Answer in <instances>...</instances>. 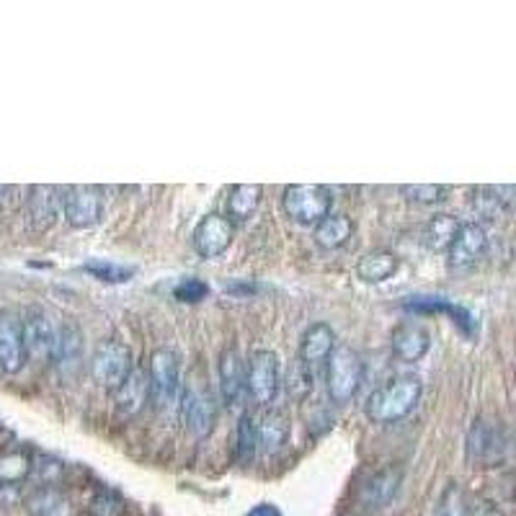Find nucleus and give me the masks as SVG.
<instances>
[{
	"label": "nucleus",
	"instance_id": "nucleus-7",
	"mask_svg": "<svg viewBox=\"0 0 516 516\" xmlns=\"http://www.w3.org/2000/svg\"><path fill=\"white\" fill-rule=\"evenodd\" d=\"M282 387V367L274 351H256L246 367V393L258 406H269Z\"/></svg>",
	"mask_w": 516,
	"mask_h": 516
},
{
	"label": "nucleus",
	"instance_id": "nucleus-14",
	"mask_svg": "<svg viewBox=\"0 0 516 516\" xmlns=\"http://www.w3.org/2000/svg\"><path fill=\"white\" fill-rule=\"evenodd\" d=\"M26 362L24 336H21V318L13 310H0V369L6 375L21 372Z\"/></svg>",
	"mask_w": 516,
	"mask_h": 516
},
{
	"label": "nucleus",
	"instance_id": "nucleus-36",
	"mask_svg": "<svg viewBox=\"0 0 516 516\" xmlns=\"http://www.w3.org/2000/svg\"><path fill=\"white\" fill-rule=\"evenodd\" d=\"M3 194H8V186H0V199H3Z\"/></svg>",
	"mask_w": 516,
	"mask_h": 516
},
{
	"label": "nucleus",
	"instance_id": "nucleus-10",
	"mask_svg": "<svg viewBox=\"0 0 516 516\" xmlns=\"http://www.w3.org/2000/svg\"><path fill=\"white\" fill-rule=\"evenodd\" d=\"M181 418L194 437L204 439L217 424V403L209 387H186L181 393Z\"/></svg>",
	"mask_w": 516,
	"mask_h": 516
},
{
	"label": "nucleus",
	"instance_id": "nucleus-27",
	"mask_svg": "<svg viewBox=\"0 0 516 516\" xmlns=\"http://www.w3.org/2000/svg\"><path fill=\"white\" fill-rule=\"evenodd\" d=\"M398 266H400V261L395 253L372 251V253H367V256L359 258L357 277L367 284H382L393 277L395 271H398Z\"/></svg>",
	"mask_w": 516,
	"mask_h": 516
},
{
	"label": "nucleus",
	"instance_id": "nucleus-22",
	"mask_svg": "<svg viewBox=\"0 0 516 516\" xmlns=\"http://www.w3.org/2000/svg\"><path fill=\"white\" fill-rule=\"evenodd\" d=\"M264 197V189L258 184H235L228 189V197H225V217L230 222H248L256 215L258 204Z\"/></svg>",
	"mask_w": 516,
	"mask_h": 516
},
{
	"label": "nucleus",
	"instance_id": "nucleus-15",
	"mask_svg": "<svg viewBox=\"0 0 516 516\" xmlns=\"http://www.w3.org/2000/svg\"><path fill=\"white\" fill-rule=\"evenodd\" d=\"M406 310L411 313H444L449 318L455 320L457 326L462 328L465 336H475L478 333V323H475L473 313L462 305H457L455 300H447V297H424V295H416V297H408L406 302Z\"/></svg>",
	"mask_w": 516,
	"mask_h": 516
},
{
	"label": "nucleus",
	"instance_id": "nucleus-30",
	"mask_svg": "<svg viewBox=\"0 0 516 516\" xmlns=\"http://www.w3.org/2000/svg\"><path fill=\"white\" fill-rule=\"evenodd\" d=\"M256 452H258L256 418H253L251 413H243L238 424V437H235V460H238L240 465H251Z\"/></svg>",
	"mask_w": 516,
	"mask_h": 516
},
{
	"label": "nucleus",
	"instance_id": "nucleus-19",
	"mask_svg": "<svg viewBox=\"0 0 516 516\" xmlns=\"http://www.w3.org/2000/svg\"><path fill=\"white\" fill-rule=\"evenodd\" d=\"M114 406H117L119 416L129 418L140 413L148 403L150 393H148V375H145V369L135 367L132 372L127 375V380L114 390Z\"/></svg>",
	"mask_w": 516,
	"mask_h": 516
},
{
	"label": "nucleus",
	"instance_id": "nucleus-34",
	"mask_svg": "<svg viewBox=\"0 0 516 516\" xmlns=\"http://www.w3.org/2000/svg\"><path fill=\"white\" fill-rule=\"evenodd\" d=\"M209 295V284L199 277H189V279H181L176 287H173V297L184 305H197V302L207 300Z\"/></svg>",
	"mask_w": 516,
	"mask_h": 516
},
{
	"label": "nucleus",
	"instance_id": "nucleus-35",
	"mask_svg": "<svg viewBox=\"0 0 516 516\" xmlns=\"http://www.w3.org/2000/svg\"><path fill=\"white\" fill-rule=\"evenodd\" d=\"M246 516H282V511H279L274 504H258L253 506Z\"/></svg>",
	"mask_w": 516,
	"mask_h": 516
},
{
	"label": "nucleus",
	"instance_id": "nucleus-11",
	"mask_svg": "<svg viewBox=\"0 0 516 516\" xmlns=\"http://www.w3.org/2000/svg\"><path fill=\"white\" fill-rule=\"evenodd\" d=\"M235 238V225L225 215H207L199 220V225L194 228L191 235V243H194V251L202 258H220L222 253L233 246Z\"/></svg>",
	"mask_w": 516,
	"mask_h": 516
},
{
	"label": "nucleus",
	"instance_id": "nucleus-24",
	"mask_svg": "<svg viewBox=\"0 0 516 516\" xmlns=\"http://www.w3.org/2000/svg\"><path fill=\"white\" fill-rule=\"evenodd\" d=\"M289 418L282 411H269L256 424L258 449H264L266 455H277L279 449L287 444L289 439Z\"/></svg>",
	"mask_w": 516,
	"mask_h": 516
},
{
	"label": "nucleus",
	"instance_id": "nucleus-33",
	"mask_svg": "<svg viewBox=\"0 0 516 516\" xmlns=\"http://www.w3.org/2000/svg\"><path fill=\"white\" fill-rule=\"evenodd\" d=\"M88 511H91V516H122L124 501L109 488H99V491L93 493Z\"/></svg>",
	"mask_w": 516,
	"mask_h": 516
},
{
	"label": "nucleus",
	"instance_id": "nucleus-16",
	"mask_svg": "<svg viewBox=\"0 0 516 516\" xmlns=\"http://www.w3.org/2000/svg\"><path fill=\"white\" fill-rule=\"evenodd\" d=\"M220 393L225 406H238L246 395V359L238 349H225L220 357Z\"/></svg>",
	"mask_w": 516,
	"mask_h": 516
},
{
	"label": "nucleus",
	"instance_id": "nucleus-20",
	"mask_svg": "<svg viewBox=\"0 0 516 516\" xmlns=\"http://www.w3.org/2000/svg\"><path fill=\"white\" fill-rule=\"evenodd\" d=\"M52 362L57 364L62 375H70L83 362V333L75 323H65L57 331L55 349H52Z\"/></svg>",
	"mask_w": 516,
	"mask_h": 516
},
{
	"label": "nucleus",
	"instance_id": "nucleus-23",
	"mask_svg": "<svg viewBox=\"0 0 516 516\" xmlns=\"http://www.w3.org/2000/svg\"><path fill=\"white\" fill-rule=\"evenodd\" d=\"M26 511L31 516H75L73 501L60 488H37L26 498Z\"/></svg>",
	"mask_w": 516,
	"mask_h": 516
},
{
	"label": "nucleus",
	"instance_id": "nucleus-13",
	"mask_svg": "<svg viewBox=\"0 0 516 516\" xmlns=\"http://www.w3.org/2000/svg\"><path fill=\"white\" fill-rule=\"evenodd\" d=\"M62 217V197L57 186H31L26 199V222L34 233H47Z\"/></svg>",
	"mask_w": 516,
	"mask_h": 516
},
{
	"label": "nucleus",
	"instance_id": "nucleus-25",
	"mask_svg": "<svg viewBox=\"0 0 516 516\" xmlns=\"http://www.w3.org/2000/svg\"><path fill=\"white\" fill-rule=\"evenodd\" d=\"M457 230H460V220L452 215H434L421 230V243H424L426 251L431 253H444L452 240H455Z\"/></svg>",
	"mask_w": 516,
	"mask_h": 516
},
{
	"label": "nucleus",
	"instance_id": "nucleus-21",
	"mask_svg": "<svg viewBox=\"0 0 516 516\" xmlns=\"http://www.w3.org/2000/svg\"><path fill=\"white\" fill-rule=\"evenodd\" d=\"M336 349V331L328 323H313L308 331L302 333L300 341V359L308 367L318 362H326L331 351Z\"/></svg>",
	"mask_w": 516,
	"mask_h": 516
},
{
	"label": "nucleus",
	"instance_id": "nucleus-9",
	"mask_svg": "<svg viewBox=\"0 0 516 516\" xmlns=\"http://www.w3.org/2000/svg\"><path fill=\"white\" fill-rule=\"evenodd\" d=\"M21 336H24V351L26 357L34 362H47L52 359V349H55L57 328L47 310L29 308L21 315Z\"/></svg>",
	"mask_w": 516,
	"mask_h": 516
},
{
	"label": "nucleus",
	"instance_id": "nucleus-2",
	"mask_svg": "<svg viewBox=\"0 0 516 516\" xmlns=\"http://www.w3.org/2000/svg\"><path fill=\"white\" fill-rule=\"evenodd\" d=\"M148 393L158 411L176 406L181 398V359L173 349H155L148 362Z\"/></svg>",
	"mask_w": 516,
	"mask_h": 516
},
{
	"label": "nucleus",
	"instance_id": "nucleus-3",
	"mask_svg": "<svg viewBox=\"0 0 516 516\" xmlns=\"http://www.w3.org/2000/svg\"><path fill=\"white\" fill-rule=\"evenodd\" d=\"M328 362V395L333 403L344 406L354 395L359 393V387L364 382V359L357 349L351 346H336L331 351Z\"/></svg>",
	"mask_w": 516,
	"mask_h": 516
},
{
	"label": "nucleus",
	"instance_id": "nucleus-6",
	"mask_svg": "<svg viewBox=\"0 0 516 516\" xmlns=\"http://www.w3.org/2000/svg\"><path fill=\"white\" fill-rule=\"evenodd\" d=\"M135 369V362H132V351L127 349L119 341H104L99 349L93 351L91 357V377L93 382L109 393H114L127 375Z\"/></svg>",
	"mask_w": 516,
	"mask_h": 516
},
{
	"label": "nucleus",
	"instance_id": "nucleus-4",
	"mask_svg": "<svg viewBox=\"0 0 516 516\" xmlns=\"http://www.w3.org/2000/svg\"><path fill=\"white\" fill-rule=\"evenodd\" d=\"M282 204L289 220L315 228L323 217L331 215L333 194L320 184H289L282 194Z\"/></svg>",
	"mask_w": 516,
	"mask_h": 516
},
{
	"label": "nucleus",
	"instance_id": "nucleus-17",
	"mask_svg": "<svg viewBox=\"0 0 516 516\" xmlns=\"http://www.w3.org/2000/svg\"><path fill=\"white\" fill-rule=\"evenodd\" d=\"M400 483H403V473L398 467H382V470L369 475L367 483L359 491V501L367 509H385L395 498V493L400 491Z\"/></svg>",
	"mask_w": 516,
	"mask_h": 516
},
{
	"label": "nucleus",
	"instance_id": "nucleus-18",
	"mask_svg": "<svg viewBox=\"0 0 516 516\" xmlns=\"http://www.w3.org/2000/svg\"><path fill=\"white\" fill-rule=\"evenodd\" d=\"M390 349L400 362H418L431 349V333L418 323H400L390 336Z\"/></svg>",
	"mask_w": 516,
	"mask_h": 516
},
{
	"label": "nucleus",
	"instance_id": "nucleus-5",
	"mask_svg": "<svg viewBox=\"0 0 516 516\" xmlns=\"http://www.w3.org/2000/svg\"><path fill=\"white\" fill-rule=\"evenodd\" d=\"M62 197V217L70 228L88 230L96 228L104 217V194L99 186L75 184L60 189Z\"/></svg>",
	"mask_w": 516,
	"mask_h": 516
},
{
	"label": "nucleus",
	"instance_id": "nucleus-32",
	"mask_svg": "<svg viewBox=\"0 0 516 516\" xmlns=\"http://www.w3.org/2000/svg\"><path fill=\"white\" fill-rule=\"evenodd\" d=\"M400 194L413 204L434 207V204H442L447 199L449 189L442 184H403L400 186Z\"/></svg>",
	"mask_w": 516,
	"mask_h": 516
},
{
	"label": "nucleus",
	"instance_id": "nucleus-1",
	"mask_svg": "<svg viewBox=\"0 0 516 516\" xmlns=\"http://www.w3.org/2000/svg\"><path fill=\"white\" fill-rule=\"evenodd\" d=\"M421 380L413 375H400L387 380L385 385L377 387L375 393L367 398V406H364V413L372 424L390 426L398 424L408 413H413V408L418 406L421 400Z\"/></svg>",
	"mask_w": 516,
	"mask_h": 516
},
{
	"label": "nucleus",
	"instance_id": "nucleus-26",
	"mask_svg": "<svg viewBox=\"0 0 516 516\" xmlns=\"http://www.w3.org/2000/svg\"><path fill=\"white\" fill-rule=\"evenodd\" d=\"M315 243L326 251H336V248L346 246L354 235V222L346 215H328L315 225Z\"/></svg>",
	"mask_w": 516,
	"mask_h": 516
},
{
	"label": "nucleus",
	"instance_id": "nucleus-31",
	"mask_svg": "<svg viewBox=\"0 0 516 516\" xmlns=\"http://www.w3.org/2000/svg\"><path fill=\"white\" fill-rule=\"evenodd\" d=\"M313 372L302 359H295L287 369V395L295 400H305L313 393Z\"/></svg>",
	"mask_w": 516,
	"mask_h": 516
},
{
	"label": "nucleus",
	"instance_id": "nucleus-12",
	"mask_svg": "<svg viewBox=\"0 0 516 516\" xmlns=\"http://www.w3.org/2000/svg\"><path fill=\"white\" fill-rule=\"evenodd\" d=\"M488 233L480 222H460L452 246L447 248V261L452 269H470L486 256Z\"/></svg>",
	"mask_w": 516,
	"mask_h": 516
},
{
	"label": "nucleus",
	"instance_id": "nucleus-29",
	"mask_svg": "<svg viewBox=\"0 0 516 516\" xmlns=\"http://www.w3.org/2000/svg\"><path fill=\"white\" fill-rule=\"evenodd\" d=\"M83 271L91 274L93 279L106 284H124L135 277V266H124L117 261H104V258H91L83 264Z\"/></svg>",
	"mask_w": 516,
	"mask_h": 516
},
{
	"label": "nucleus",
	"instance_id": "nucleus-28",
	"mask_svg": "<svg viewBox=\"0 0 516 516\" xmlns=\"http://www.w3.org/2000/svg\"><path fill=\"white\" fill-rule=\"evenodd\" d=\"M31 460L29 452H21V449H11V452H3L0 455V486L3 488H16L19 483L31 478Z\"/></svg>",
	"mask_w": 516,
	"mask_h": 516
},
{
	"label": "nucleus",
	"instance_id": "nucleus-8",
	"mask_svg": "<svg viewBox=\"0 0 516 516\" xmlns=\"http://www.w3.org/2000/svg\"><path fill=\"white\" fill-rule=\"evenodd\" d=\"M506 452L504 426L493 418H478L467 431V460L473 465L491 467L496 465Z\"/></svg>",
	"mask_w": 516,
	"mask_h": 516
}]
</instances>
